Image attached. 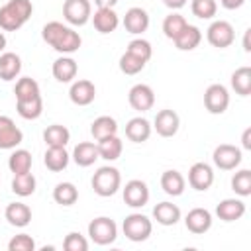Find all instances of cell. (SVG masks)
Segmentation results:
<instances>
[{
    "label": "cell",
    "mask_w": 251,
    "mask_h": 251,
    "mask_svg": "<svg viewBox=\"0 0 251 251\" xmlns=\"http://www.w3.org/2000/svg\"><path fill=\"white\" fill-rule=\"evenodd\" d=\"M173 41H175L176 49H180V51H192V49H196V47L200 45V41H202V31H200V27L186 24V27H184Z\"/></svg>",
    "instance_id": "obj_24"
},
{
    "label": "cell",
    "mask_w": 251,
    "mask_h": 251,
    "mask_svg": "<svg viewBox=\"0 0 251 251\" xmlns=\"http://www.w3.org/2000/svg\"><path fill=\"white\" fill-rule=\"evenodd\" d=\"M41 37L47 45H51L57 53H63V55H71V53L78 51V47L82 45L78 31H75L73 27H69L61 22L45 24L41 29Z\"/></svg>",
    "instance_id": "obj_1"
},
{
    "label": "cell",
    "mask_w": 251,
    "mask_h": 251,
    "mask_svg": "<svg viewBox=\"0 0 251 251\" xmlns=\"http://www.w3.org/2000/svg\"><path fill=\"white\" fill-rule=\"evenodd\" d=\"M63 249H67V251H86L88 241L78 231H71V233H67V237L63 241Z\"/></svg>",
    "instance_id": "obj_44"
},
{
    "label": "cell",
    "mask_w": 251,
    "mask_h": 251,
    "mask_svg": "<svg viewBox=\"0 0 251 251\" xmlns=\"http://www.w3.org/2000/svg\"><path fill=\"white\" fill-rule=\"evenodd\" d=\"M4 218L14 227H25L31 222V210L24 202H10L4 210Z\"/></svg>",
    "instance_id": "obj_20"
},
{
    "label": "cell",
    "mask_w": 251,
    "mask_h": 251,
    "mask_svg": "<svg viewBox=\"0 0 251 251\" xmlns=\"http://www.w3.org/2000/svg\"><path fill=\"white\" fill-rule=\"evenodd\" d=\"M43 141L47 147H65L71 141V131L61 124L47 126L43 131Z\"/></svg>",
    "instance_id": "obj_30"
},
{
    "label": "cell",
    "mask_w": 251,
    "mask_h": 251,
    "mask_svg": "<svg viewBox=\"0 0 251 251\" xmlns=\"http://www.w3.org/2000/svg\"><path fill=\"white\" fill-rule=\"evenodd\" d=\"M231 88L239 96L251 94V69L249 67H239L231 73Z\"/></svg>",
    "instance_id": "obj_33"
},
{
    "label": "cell",
    "mask_w": 251,
    "mask_h": 251,
    "mask_svg": "<svg viewBox=\"0 0 251 251\" xmlns=\"http://www.w3.org/2000/svg\"><path fill=\"white\" fill-rule=\"evenodd\" d=\"M69 159H71V155L67 153L65 147H47V151H45V155H43L45 167H47L49 171H53V173H59V171L67 169Z\"/></svg>",
    "instance_id": "obj_28"
},
{
    "label": "cell",
    "mask_w": 251,
    "mask_h": 251,
    "mask_svg": "<svg viewBox=\"0 0 251 251\" xmlns=\"http://www.w3.org/2000/svg\"><path fill=\"white\" fill-rule=\"evenodd\" d=\"M98 155H100V159H106V161H116V159H120V155H122V149H124V143H122V139L118 137V133L116 135H108V137H104V139H98Z\"/></svg>",
    "instance_id": "obj_27"
},
{
    "label": "cell",
    "mask_w": 251,
    "mask_h": 251,
    "mask_svg": "<svg viewBox=\"0 0 251 251\" xmlns=\"http://www.w3.org/2000/svg\"><path fill=\"white\" fill-rule=\"evenodd\" d=\"M88 235L96 245H110L118 237V226L108 216H98L88 224Z\"/></svg>",
    "instance_id": "obj_5"
},
{
    "label": "cell",
    "mask_w": 251,
    "mask_h": 251,
    "mask_svg": "<svg viewBox=\"0 0 251 251\" xmlns=\"http://www.w3.org/2000/svg\"><path fill=\"white\" fill-rule=\"evenodd\" d=\"M69 98L76 106H88V104H92L94 98H96V86H94V82H90L86 78L75 80L71 84V88H69Z\"/></svg>",
    "instance_id": "obj_15"
},
{
    "label": "cell",
    "mask_w": 251,
    "mask_h": 251,
    "mask_svg": "<svg viewBox=\"0 0 251 251\" xmlns=\"http://www.w3.org/2000/svg\"><path fill=\"white\" fill-rule=\"evenodd\" d=\"M241 145H243V149H251V127H247V129L243 131V135H241Z\"/></svg>",
    "instance_id": "obj_47"
},
{
    "label": "cell",
    "mask_w": 251,
    "mask_h": 251,
    "mask_svg": "<svg viewBox=\"0 0 251 251\" xmlns=\"http://www.w3.org/2000/svg\"><path fill=\"white\" fill-rule=\"evenodd\" d=\"M14 94H16V100H29V98L41 96L39 84H37V80H33L31 76H22V78L16 82V86H14Z\"/></svg>",
    "instance_id": "obj_37"
},
{
    "label": "cell",
    "mask_w": 251,
    "mask_h": 251,
    "mask_svg": "<svg viewBox=\"0 0 251 251\" xmlns=\"http://www.w3.org/2000/svg\"><path fill=\"white\" fill-rule=\"evenodd\" d=\"M153 218L161 226H175L180 220V208L173 202H159L153 208Z\"/></svg>",
    "instance_id": "obj_26"
},
{
    "label": "cell",
    "mask_w": 251,
    "mask_h": 251,
    "mask_svg": "<svg viewBox=\"0 0 251 251\" xmlns=\"http://www.w3.org/2000/svg\"><path fill=\"white\" fill-rule=\"evenodd\" d=\"M184 186H186V180H184V176L178 171L169 169V171H165L161 175V188H163L165 194H169V196H180L184 192Z\"/></svg>",
    "instance_id": "obj_25"
},
{
    "label": "cell",
    "mask_w": 251,
    "mask_h": 251,
    "mask_svg": "<svg viewBox=\"0 0 251 251\" xmlns=\"http://www.w3.org/2000/svg\"><path fill=\"white\" fill-rule=\"evenodd\" d=\"M190 10L200 20H212L218 12V4H216V0H192Z\"/></svg>",
    "instance_id": "obj_40"
},
{
    "label": "cell",
    "mask_w": 251,
    "mask_h": 251,
    "mask_svg": "<svg viewBox=\"0 0 251 251\" xmlns=\"http://www.w3.org/2000/svg\"><path fill=\"white\" fill-rule=\"evenodd\" d=\"M24 141L22 129L10 116H0V149H16Z\"/></svg>",
    "instance_id": "obj_12"
},
{
    "label": "cell",
    "mask_w": 251,
    "mask_h": 251,
    "mask_svg": "<svg viewBox=\"0 0 251 251\" xmlns=\"http://www.w3.org/2000/svg\"><path fill=\"white\" fill-rule=\"evenodd\" d=\"M8 249H10V251H33V249H35V241H33L31 235L20 233V235H14V237L8 241Z\"/></svg>",
    "instance_id": "obj_43"
},
{
    "label": "cell",
    "mask_w": 251,
    "mask_h": 251,
    "mask_svg": "<svg viewBox=\"0 0 251 251\" xmlns=\"http://www.w3.org/2000/svg\"><path fill=\"white\" fill-rule=\"evenodd\" d=\"M33 12L31 0H8L0 8V29L4 31H18Z\"/></svg>",
    "instance_id": "obj_2"
},
{
    "label": "cell",
    "mask_w": 251,
    "mask_h": 251,
    "mask_svg": "<svg viewBox=\"0 0 251 251\" xmlns=\"http://www.w3.org/2000/svg\"><path fill=\"white\" fill-rule=\"evenodd\" d=\"M204 106L210 114H224L229 106V92L224 84H210L204 92Z\"/></svg>",
    "instance_id": "obj_7"
},
{
    "label": "cell",
    "mask_w": 251,
    "mask_h": 251,
    "mask_svg": "<svg viewBox=\"0 0 251 251\" xmlns=\"http://www.w3.org/2000/svg\"><path fill=\"white\" fill-rule=\"evenodd\" d=\"M120 184H122V175H120V171L116 167L106 165V167H100L92 175V188L102 198L114 196L120 190Z\"/></svg>",
    "instance_id": "obj_3"
},
{
    "label": "cell",
    "mask_w": 251,
    "mask_h": 251,
    "mask_svg": "<svg viewBox=\"0 0 251 251\" xmlns=\"http://www.w3.org/2000/svg\"><path fill=\"white\" fill-rule=\"evenodd\" d=\"M143 67H145V61H141L139 57H135L127 51L120 57V71L124 75H137L139 71H143Z\"/></svg>",
    "instance_id": "obj_42"
},
{
    "label": "cell",
    "mask_w": 251,
    "mask_h": 251,
    "mask_svg": "<svg viewBox=\"0 0 251 251\" xmlns=\"http://www.w3.org/2000/svg\"><path fill=\"white\" fill-rule=\"evenodd\" d=\"M245 214V202L239 198H226L216 206V216L222 222H235L243 218Z\"/></svg>",
    "instance_id": "obj_18"
},
{
    "label": "cell",
    "mask_w": 251,
    "mask_h": 251,
    "mask_svg": "<svg viewBox=\"0 0 251 251\" xmlns=\"http://www.w3.org/2000/svg\"><path fill=\"white\" fill-rule=\"evenodd\" d=\"M94 4L98 8H114L118 4V0H94Z\"/></svg>",
    "instance_id": "obj_48"
},
{
    "label": "cell",
    "mask_w": 251,
    "mask_h": 251,
    "mask_svg": "<svg viewBox=\"0 0 251 251\" xmlns=\"http://www.w3.org/2000/svg\"><path fill=\"white\" fill-rule=\"evenodd\" d=\"M4 47H6V35H4V31H0V53L4 51Z\"/></svg>",
    "instance_id": "obj_50"
},
{
    "label": "cell",
    "mask_w": 251,
    "mask_h": 251,
    "mask_svg": "<svg viewBox=\"0 0 251 251\" xmlns=\"http://www.w3.org/2000/svg\"><path fill=\"white\" fill-rule=\"evenodd\" d=\"M53 200L61 206H73L78 200V190L73 182H59L53 188Z\"/></svg>",
    "instance_id": "obj_35"
},
{
    "label": "cell",
    "mask_w": 251,
    "mask_h": 251,
    "mask_svg": "<svg viewBox=\"0 0 251 251\" xmlns=\"http://www.w3.org/2000/svg\"><path fill=\"white\" fill-rule=\"evenodd\" d=\"M35 176L31 173H22V175H14L12 178V192L25 198V196H31L35 192Z\"/></svg>",
    "instance_id": "obj_36"
},
{
    "label": "cell",
    "mask_w": 251,
    "mask_h": 251,
    "mask_svg": "<svg viewBox=\"0 0 251 251\" xmlns=\"http://www.w3.org/2000/svg\"><path fill=\"white\" fill-rule=\"evenodd\" d=\"M96 159H100L98 155V145L92 141H80L75 149H73V161L78 167H90L96 163Z\"/></svg>",
    "instance_id": "obj_23"
},
{
    "label": "cell",
    "mask_w": 251,
    "mask_h": 251,
    "mask_svg": "<svg viewBox=\"0 0 251 251\" xmlns=\"http://www.w3.org/2000/svg\"><path fill=\"white\" fill-rule=\"evenodd\" d=\"M163 4L167 8H171V10H180L186 4V0H163Z\"/></svg>",
    "instance_id": "obj_46"
},
{
    "label": "cell",
    "mask_w": 251,
    "mask_h": 251,
    "mask_svg": "<svg viewBox=\"0 0 251 251\" xmlns=\"http://www.w3.org/2000/svg\"><path fill=\"white\" fill-rule=\"evenodd\" d=\"M184 226L188 231L202 235L212 227V214L206 208H192L184 218Z\"/></svg>",
    "instance_id": "obj_16"
},
{
    "label": "cell",
    "mask_w": 251,
    "mask_h": 251,
    "mask_svg": "<svg viewBox=\"0 0 251 251\" xmlns=\"http://www.w3.org/2000/svg\"><path fill=\"white\" fill-rule=\"evenodd\" d=\"M249 35H251V29H247L245 31V37H243V49L249 53L251 51V45H249Z\"/></svg>",
    "instance_id": "obj_49"
},
{
    "label": "cell",
    "mask_w": 251,
    "mask_h": 251,
    "mask_svg": "<svg viewBox=\"0 0 251 251\" xmlns=\"http://www.w3.org/2000/svg\"><path fill=\"white\" fill-rule=\"evenodd\" d=\"M22 71V59L20 55L6 51L0 55V78L2 80H14Z\"/></svg>",
    "instance_id": "obj_29"
},
{
    "label": "cell",
    "mask_w": 251,
    "mask_h": 251,
    "mask_svg": "<svg viewBox=\"0 0 251 251\" xmlns=\"http://www.w3.org/2000/svg\"><path fill=\"white\" fill-rule=\"evenodd\" d=\"M126 51L131 53V55H135V57H139V59L145 61V63H147V61L151 59V55H153V47H151V43H149L147 39H141V37L131 39Z\"/></svg>",
    "instance_id": "obj_41"
},
{
    "label": "cell",
    "mask_w": 251,
    "mask_h": 251,
    "mask_svg": "<svg viewBox=\"0 0 251 251\" xmlns=\"http://www.w3.org/2000/svg\"><path fill=\"white\" fill-rule=\"evenodd\" d=\"M127 100H129V106H131L133 110H137V112H147V110H151L153 104H155V92H153V88H151L149 84L139 82V84H133V86L129 88Z\"/></svg>",
    "instance_id": "obj_10"
},
{
    "label": "cell",
    "mask_w": 251,
    "mask_h": 251,
    "mask_svg": "<svg viewBox=\"0 0 251 251\" xmlns=\"http://www.w3.org/2000/svg\"><path fill=\"white\" fill-rule=\"evenodd\" d=\"M90 133H92V137L96 141L98 139H104L108 135H116L118 133V122L112 116H98L90 124Z\"/></svg>",
    "instance_id": "obj_31"
},
{
    "label": "cell",
    "mask_w": 251,
    "mask_h": 251,
    "mask_svg": "<svg viewBox=\"0 0 251 251\" xmlns=\"http://www.w3.org/2000/svg\"><path fill=\"white\" fill-rule=\"evenodd\" d=\"M51 71H53V76L59 82H71L78 73V65H76V61L73 57L63 55V57L53 61V69Z\"/></svg>",
    "instance_id": "obj_22"
},
{
    "label": "cell",
    "mask_w": 251,
    "mask_h": 251,
    "mask_svg": "<svg viewBox=\"0 0 251 251\" xmlns=\"http://www.w3.org/2000/svg\"><path fill=\"white\" fill-rule=\"evenodd\" d=\"M206 39L212 47H218V49H226L233 43L235 39V29L229 22L226 20H216L210 24V27L206 29Z\"/></svg>",
    "instance_id": "obj_6"
},
{
    "label": "cell",
    "mask_w": 251,
    "mask_h": 251,
    "mask_svg": "<svg viewBox=\"0 0 251 251\" xmlns=\"http://www.w3.org/2000/svg\"><path fill=\"white\" fill-rule=\"evenodd\" d=\"M124 27L127 33H133V35H139L143 31H147L149 27V14L139 8V6H133L126 12L124 16Z\"/></svg>",
    "instance_id": "obj_17"
},
{
    "label": "cell",
    "mask_w": 251,
    "mask_h": 251,
    "mask_svg": "<svg viewBox=\"0 0 251 251\" xmlns=\"http://www.w3.org/2000/svg\"><path fill=\"white\" fill-rule=\"evenodd\" d=\"M151 135V124L149 120L141 118V116H135L131 118L127 124H126V137L133 143H143L147 141Z\"/></svg>",
    "instance_id": "obj_21"
},
{
    "label": "cell",
    "mask_w": 251,
    "mask_h": 251,
    "mask_svg": "<svg viewBox=\"0 0 251 251\" xmlns=\"http://www.w3.org/2000/svg\"><path fill=\"white\" fill-rule=\"evenodd\" d=\"M122 229H124V235L129 239V241H145L151 231H153V224L151 220L145 216V214H139V212H133L129 216L124 218V224H122Z\"/></svg>",
    "instance_id": "obj_4"
},
{
    "label": "cell",
    "mask_w": 251,
    "mask_h": 251,
    "mask_svg": "<svg viewBox=\"0 0 251 251\" xmlns=\"http://www.w3.org/2000/svg\"><path fill=\"white\" fill-rule=\"evenodd\" d=\"M231 190L237 196H249L251 194V171L241 169L231 176Z\"/></svg>",
    "instance_id": "obj_39"
},
{
    "label": "cell",
    "mask_w": 251,
    "mask_h": 251,
    "mask_svg": "<svg viewBox=\"0 0 251 251\" xmlns=\"http://www.w3.org/2000/svg\"><path fill=\"white\" fill-rule=\"evenodd\" d=\"M188 184L198 190L204 192L214 184V171L208 163H194L188 171Z\"/></svg>",
    "instance_id": "obj_14"
},
{
    "label": "cell",
    "mask_w": 251,
    "mask_h": 251,
    "mask_svg": "<svg viewBox=\"0 0 251 251\" xmlns=\"http://www.w3.org/2000/svg\"><path fill=\"white\" fill-rule=\"evenodd\" d=\"M186 20H184V16H180V14H176V12H173V14H169L165 20H163V33H165V37H169V39H175L184 27H186Z\"/></svg>",
    "instance_id": "obj_38"
},
{
    "label": "cell",
    "mask_w": 251,
    "mask_h": 251,
    "mask_svg": "<svg viewBox=\"0 0 251 251\" xmlns=\"http://www.w3.org/2000/svg\"><path fill=\"white\" fill-rule=\"evenodd\" d=\"M220 4L226 8V10H237L245 4V0H220Z\"/></svg>",
    "instance_id": "obj_45"
},
{
    "label": "cell",
    "mask_w": 251,
    "mask_h": 251,
    "mask_svg": "<svg viewBox=\"0 0 251 251\" xmlns=\"http://www.w3.org/2000/svg\"><path fill=\"white\" fill-rule=\"evenodd\" d=\"M31 153L27 149H14L10 159H8V169L14 175H22V173H29L31 171Z\"/></svg>",
    "instance_id": "obj_32"
},
{
    "label": "cell",
    "mask_w": 251,
    "mask_h": 251,
    "mask_svg": "<svg viewBox=\"0 0 251 251\" xmlns=\"http://www.w3.org/2000/svg\"><path fill=\"white\" fill-rule=\"evenodd\" d=\"M90 18H92L94 29L100 33H112L120 25V18L114 12V8H98L94 12V16H90Z\"/></svg>",
    "instance_id": "obj_19"
},
{
    "label": "cell",
    "mask_w": 251,
    "mask_h": 251,
    "mask_svg": "<svg viewBox=\"0 0 251 251\" xmlns=\"http://www.w3.org/2000/svg\"><path fill=\"white\" fill-rule=\"evenodd\" d=\"M153 127L161 137H173V135H176V131L180 127V118L175 110H169V108L159 110L155 116Z\"/></svg>",
    "instance_id": "obj_13"
},
{
    "label": "cell",
    "mask_w": 251,
    "mask_h": 251,
    "mask_svg": "<svg viewBox=\"0 0 251 251\" xmlns=\"http://www.w3.org/2000/svg\"><path fill=\"white\" fill-rule=\"evenodd\" d=\"M16 110L24 120H37L43 112V100L41 96H35L29 100H16Z\"/></svg>",
    "instance_id": "obj_34"
},
{
    "label": "cell",
    "mask_w": 251,
    "mask_h": 251,
    "mask_svg": "<svg viewBox=\"0 0 251 251\" xmlns=\"http://www.w3.org/2000/svg\"><path fill=\"white\" fill-rule=\"evenodd\" d=\"M241 149L235 147V145H229V143H222L214 149L212 153V161L218 169L222 171H233L235 167H239L241 163Z\"/></svg>",
    "instance_id": "obj_9"
},
{
    "label": "cell",
    "mask_w": 251,
    "mask_h": 251,
    "mask_svg": "<svg viewBox=\"0 0 251 251\" xmlns=\"http://www.w3.org/2000/svg\"><path fill=\"white\" fill-rule=\"evenodd\" d=\"M124 202L129 208H143L149 202V186L139 178H133V180L126 182V186H124Z\"/></svg>",
    "instance_id": "obj_11"
},
{
    "label": "cell",
    "mask_w": 251,
    "mask_h": 251,
    "mask_svg": "<svg viewBox=\"0 0 251 251\" xmlns=\"http://www.w3.org/2000/svg\"><path fill=\"white\" fill-rule=\"evenodd\" d=\"M92 16L90 0H65L63 4V18L71 25H84Z\"/></svg>",
    "instance_id": "obj_8"
}]
</instances>
